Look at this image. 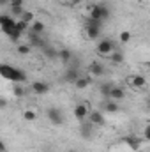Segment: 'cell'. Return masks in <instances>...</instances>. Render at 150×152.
Masks as SVG:
<instances>
[{"label":"cell","mask_w":150,"mask_h":152,"mask_svg":"<svg viewBox=\"0 0 150 152\" xmlns=\"http://www.w3.org/2000/svg\"><path fill=\"white\" fill-rule=\"evenodd\" d=\"M69 152H74V151H69Z\"/></svg>","instance_id":"74e56055"},{"label":"cell","mask_w":150,"mask_h":152,"mask_svg":"<svg viewBox=\"0 0 150 152\" xmlns=\"http://www.w3.org/2000/svg\"><path fill=\"white\" fill-rule=\"evenodd\" d=\"M101 108H103L104 112H108V113H117V112H118L117 101H111V99H104V101L101 103Z\"/></svg>","instance_id":"4fadbf2b"},{"label":"cell","mask_w":150,"mask_h":152,"mask_svg":"<svg viewBox=\"0 0 150 152\" xmlns=\"http://www.w3.org/2000/svg\"><path fill=\"white\" fill-rule=\"evenodd\" d=\"M92 131H94V126L90 124V122H81V127H79V133H81V136L83 138H90L92 136Z\"/></svg>","instance_id":"e0dca14e"},{"label":"cell","mask_w":150,"mask_h":152,"mask_svg":"<svg viewBox=\"0 0 150 152\" xmlns=\"http://www.w3.org/2000/svg\"><path fill=\"white\" fill-rule=\"evenodd\" d=\"M50 90H51V87H50V83H46V81H34V83H32V92L37 94V96H44V94H48Z\"/></svg>","instance_id":"9c48e42d"},{"label":"cell","mask_w":150,"mask_h":152,"mask_svg":"<svg viewBox=\"0 0 150 152\" xmlns=\"http://www.w3.org/2000/svg\"><path fill=\"white\" fill-rule=\"evenodd\" d=\"M30 25H32V27H30V32H34V34H42V32H44V23H42V21L34 20Z\"/></svg>","instance_id":"44dd1931"},{"label":"cell","mask_w":150,"mask_h":152,"mask_svg":"<svg viewBox=\"0 0 150 152\" xmlns=\"http://www.w3.org/2000/svg\"><path fill=\"white\" fill-rule=\"evenodd\" d=\"M131 85L134 88H143L147 85V80H145V76H141V75H134V76H131Z\"/></svg>","instance_id":"2e32d148"},{"label":"cell","mask_w":150,"mask_h":152,"mask_svg":"<svg viewBox=\"0 0 150 152\" xmlns=\"http://www.w3.org/2000/svg\"><path fill=\"white\" fill-rule=\"evenodd\" d=\"M101 36V28H97V27H92V25H87V37L88 39H99Z\"/></svg>","instance_id":"ffe728a7"},{"label":"cell","mask_w":150,"mask_h":152,"mask_svg":"<svg viewBox=\"0 0 150 152\" xmlns=\"http://www.w3.org/2000/svg\"><path fill=\"white\" fill-rule=\"evenodd\" d=\"M104 66L101 64V62H97V60H94V62H90V66H88V73L94 76H103L104 75Z\"/></svg>","instance_id":"7c38bea8"},{"label":"cell","mask_w":150,"mask_h":152,"mask_svg":"<svg viewBox=\"0 0 150 152\" xmlns=\"http://www.w3.org/2000/svg\"><path fill=\"white\" fill-rule=\"evenodd\" d=\"M92 83V80H90V76H79L78 80L74 81V85L79 88V90H83V88H87L88 85Z\"/></svg>","instance_id":"d6986e66"},{"label":"cell","mask_w":150,"mask_h":152,"mask_svg":"<svg viewBox=\"0 0 150 152\" xmlns=\"http://www.w3.org/2000/svg\"><path fill=\"white\" fill-rule=\"evenodd\" d=\"M16 30H20L21 34H25V32H28V25H27L25 21L18 20V21H16Z\"/></svg>","instance_id":"4316f807"},{"label":"cell","mask_w":150,"mask_h":152,"mask_svg":"<svg viewBox=\"0 0 150 152\" xmlns=\"http://www.w3.org/2000/svg\"><path fill=\"white\" fill-rule=\"evenodd\" d=\"M28 36V46L32 48V46H39V48H44L46 44H44V41L41 39V34H34V32H30V34H27Z\"/></svg>","instance_id":"9a60e30c"},{"label":"cell","mask_w":150,"mask_h":152,"mask_svg":"<svg viewBox=\"0 0 150 152\" xmlns=\"http://www.w3.org/2000/svg\"><path fill=\"white\" fill-rule=\"evenodd\" d=\"M88 122H90L92 126H104L106 118H104L103 112H99V110H94V112H88Z\"/></svg>","instance_id":"ba28073f"},{"label":"cell","mask_w":150,"mask_h":152,"mask_svg":"<svg viewBox=\"0 0 150 152\" xmlns=\"http://www.w3.org/2000/svg\"><path fill=\"white\" fill-rule=\"evenodd\" d=\"M0 76L4 80L12 81V83H25V80H27L25 71H21V69L14 67L11 64H4V62H0Z\"/></svg>","instance_id":"6da1fadb"},{"label":"cell","mask_w":150,"mask_h":152,"mask_svg":"<svg viewBox=\"0 0 150 152\" xmlns=\"http://www.w3.org/2000/svg\"><path fill=\"white\" fill-rule=\"evenodd\" d=\"M129 41H131V32L125 30V32L120 34V42H129Z\"/></svg>","instance_id":"f546056e"},{"label":"cell","mask_w":150,"mask_h":152,"mask_svg":"<svg viewBox=\"0 0 150 152\" xmlns=\"http://www.w3.org/2000/svg\"><path fill=\"white\" fill-rule=\"evenodd\" d=\"M79 76H81L79 75V69H78L76 66H71V67H67V69L64 71V76H62V78H64V81H67V83H74Z\"/></svg>","instance_id":"52a82bcc"},{"label":"cell","mask_w":150,"mask_h":152,"mask_svg":"<svg viewBox=\"0 0 150 152\" xmlns=\"http://www.w3.org/2000/svg\"><path fill=\"white\" fill-rule=\"evenodd\" d=\"M48 120L51 122V124H55V126H60V124H64V113L58 110V108H50L48 112Z\"/></svg>","instance_id":"8992f818"},{"label":"cell","mask_w":150,"mask_h":152,"mask_svg":"<svg viewBox=\"0 0 150 152\" xmlns=\"http://www.w3.org/2000/svg\"><path fill=\"white\" fill-rule=\"evenodd\" d=\"M0 23H2V14H0Z\"/></svg>","instance_id":"8d00e7d4"},{"label":"cell","mask_w":150,"mask_h":152,"mask_svg":"<svg viewBox=\"0 0 150 152\" xmlns=\"http://www.w3.org/2000/svg\"><path fill=\"white\" fill-rule=\"evenodd\" d=\"M5 106H7V101L4 97H0V108H5Z\"/></svg>","instance_id":"d6a6232c"},{"label":"cell","mask_w":150,"mask_h":152,"mask_svg":"<svg viewBox=\"0 0 150 152\" xmlns=\"http://www.w3.org/2000/svg\"><path fill=\"white\" fill-rule=\"evenodd\" d=\"M4 151H5V145H4V142L0 140V152H4Z\"/></svg>","instance_id":"836d02e7"},{"label":"cell","mask_w":150,"mask_h":152,"mask_svg":"<svg viewBox=\"0 0 150 152\" xmlns=\"http://www.w3.org/2000/svg\"><path fill=\"white\" fill-rule=\"evenodd\" d=\"M42 50H44V53H46L48 57H51V58H57V50H53V48H50V46H44Z\"/></svg>","instance_id":"f1b7e54d"},{"label":"cell","mask_w":150,"mask_h":152,"mask_svg":"<svg viewBox=\"0 0 150 152\" xmlns=\"http://www.w3.org/2000/svg\"><path fill=\"white\" fill-rule=\"evenodd\" d=\"M30 50H32V48H30L28 44H20V46H18V53H20V55H28Z\"/></svg>","instance_id":"83f0119b"},{"label":"cell","mask_w":150,"mask_h":152,"mask_svg":"<svg viewBox=\"0 0 150 152\" xmlns=\"http://www.w3.org/2000/svg\"><path fill=\"white\" fill-rule=\"evenodd\" d=\"M69 2H71V4H79L81 0H69Z\"/></svg>","instance_id":"d590c367"},{"label":"cell","mask_w":150,"mask_h":152,"mask_svg":"<svg viewBox=\"0 0 150 152\" xmlns=\"http://www.w3.org/2000/svg\"><path fill=\"white\" fill-rule=\"evenodd\" d=\"M21 117H23V120H27V122H34V120H37V113H36L34 110H25Z\"/></svg>","instance_id":"cb8c5ba5"},{"label":"cell","mask_w":150,"mask_h":152,"mask_svg":"<svg viewBox=\"0 0 150 152\" xmlns=\"http://www.w3.org/2000/svg\"><path fill=\"white\" fill-rule=\"evenodd\" d=\"M57 58H60L64 64H71V60H73V53H71V50L62 48V50L57 51Z\"/></svg>","instance_id":"5bb4252c"},{"label":"cell","mask_w":150,"mask_h":152,"mask_svg":"<svg viewBox=\"0 0 150 152\" xmlns=\"http://www.w3.org/2000/svg\"><path fill=\"white\" fill-rule=\"evenodd\" d=\"M125 97V90L122 88V87H117V85H113L111 90H110V96H108V99H111V101H122Z\"/></svg>","instance_id":"8fae6325"},{"label":"cell","mask_w":150,"mask_h":152,"mask_svg":"<svg viewBox=\"0 0 150 152\" xmlns=\"http://www.w3.org/2000/svg\"><path fill=\"white\" fill-rule=\"evenodd\" d=\"M74 117L79 120V122L87 120V117H88V106H87L85 103H79V104H76V106H74Z\"/></svg>","instance_id":"30bf717a"},{"label":"cell","mask_w":150,"mask_h":152,"mask_svg":"<svg viewBox=\"0 0 150 152\" xmlns=\"http://www.w3.org/2000/svg\"><path fill=\"white\" fill-rule=\"evenodd\" d=\"M143 140H145V142L150 140V127L149 126H145V129H143Z\"/></svg>","instance_id":"1f68e13d"},{"label":"cell","mask_w":150,"mask_h":152,"mask_svg":"<svg viewBox=\"0 0 150 152\" xmlns=\"http://www.w3.org/2000/svg\"><path fill=\"white\" fill-rule=\"evenodd\" d=\"M111 87H113V83H103V85L99 87V90H101V94H103V97H104V99H108Z\"/></svg>","instance_id":"d4e9b609"},{"label":"cell","mask_w":150,"mask_h":152,"mask_svg":"<svg viewBox=\"0 0 150 152\" xmlns=\"http://www.w3.org/2000/svg\"><path fill=\"white\" fill-rule=\"evenodd\" d=\"M9 4V0H0V5H7Z\"/></svg>","instance_id":"e575fe53"},{"label":"cell","mask_w":150,"mask_h":152,"mask_svg":"<svg viewBox=\"0 0 150 152\" xmlns=\"http://www.w3.org/2000/svg\"><path fill=\"white\" fill-rule=\"evenodd\" d=\"M110 18V7L106 4H94L90 9V20H99L106 21Z\"/></svg>","instance_id":"7a4b0ae2"},{"label":"cell","mask_w":150,"mask_h":152,"mask_svg":"<svg viewBox=\"0 0 150 152\" xmlns=\"http://www.w3.org/2000/svg\"><path fill=\"white\" fill-rule=\"evenodd\" d=\"M108 58L111 60L113 64H117V66H118V64H122V62H124V58H125V57H124V53H122L120 50H115V51L110 53V57H108Z\"/></svg>","instance_id":"ac0fdd59"},{"label":"cell","mask_w":150,"mask_h":152,"mask_svg":"<svg viewBox=\"0 0 150 152\" xmlns=\"http://www.w3.org/2000/svg\"><path fill=\"white\" fill-rule=\"evenodd\" d=\"M12 94L16 97H23L27 94V88L23 87V83H14V88H12Z\"/></svg>","instance_id":"7402d4cb"},{"label":"cell","mask_w":150,"mask_h":152,"mask_svg":"<svg viewBox=\"0 0 150 152\" xmlns=\"http://www.w3.org/2000/svg\"><path fill=\"white\" fill-rule=\"evenodd\" d=\"M95 50H97V53H99L101 57H106V58H108L110 53L117 50V46H115V42H113L111 39H101V41L97 42V48H95Z\"/></svg>","instance_id":"3957f363"},{"label":"cell","mask_w":150,"mask_h":152,"mask_svg":"<svg viewBox=\"0 0 150 152\" xmlns=\"http://www.w3.org/2000/svg\"><path fill=\"white\" fill-rule=\"evenodd\" d=\"M25 0H9V7H21Z\"/></svg>","instance_id":"4dcf8cb0"},{"label":"cell","mask_w":150,"mask_h":152,"mask_svg":"<svg viewBox=\"0 0 150 152\" xmlns=\"http://www.w3.org/2000/svg\"><path fill=\"white\" fill-rule=\"evenodd\" d=\"M0 27H2V30H4V34L9 37L14 30H16V20L14 18H11V16H5V14H2V23H0Z\"/></svg>","instance_id":"277c9868"},{"label":"cell","mask_w":150,"mask_h":152,"mask_svg":"<svg viewBox=\"0 0 150 152\" xmlns=\"http://www.w3.org/2000/svg\"><path fill=\"white\" fill-rule=\"evenodd\" d=\"M143 138H140V136H136V134H129V136H125L124 138V143L131 149V151H140L141 149V145H143Z\"/></svg>","instance_id":"5b68a950"},{"label":"cell","mask_w":150,"mask_h":152,"mask_svg":"<svg viewBox=\"0 0 150 152\" xmlns=\"http://www.w3.org/2000/svg\"><path fill=\"white\" fill-rule=\"evenodd\" d=\"M23 5L21 7H11V18H20L21 14H23Z\"/></svg>","instance_id":"484cf974"},{"label":"cell","mask_w":150,"mask_h":152,"mask_svg":"<svg viewBox=\"0 0 150 152\" xmlns=\"http://www.w3.org/2000/svg\"><path fill=\"white\" fill-rule=\"evenodd\" d=\"M20 20H21V21H25L27 25H30V23L36 20V16H34V12H30V11H23V14L20 16Z\"/></svg>","instance_id":"603a6c76"}]
</instances>
